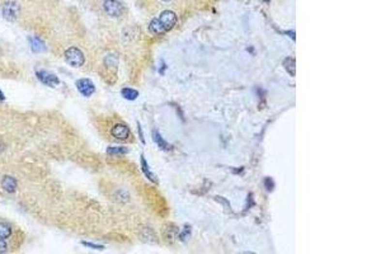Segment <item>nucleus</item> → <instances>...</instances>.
<instances>
[{
  "label": "nucleus",
  "mask_w": 381,
  "mask_h": 254,
  "mask_svg": "<svg viewBox=\"0 0 381 254\" xmlns=\"http://www.w3.org/2000/svg\"><path fill=\"white\" fill-rule=\"evenodd\" d=\"M75 87L78 89V91L81 95L84 97H91L94 94L95 91V85L94 83L88 78H81L75 81Z\"/></svg>",
  "instance_id": "nucleus-6"
},
{
  "label": "nucleus",
  "mask_w": 381,
  "mask_h": 254,
  "mask_svg": "<svg viewBox=\"0 0 381 254\" xmlns=\"http://www.w3.org/2000/svg\"><path fill=\"white\" fill-rule=\"evenodd\" d=\"M4 101H5V95L3 94V91L0 89V102H4Z\"/></svg>",
  "instance_id": "nucleus-16"
},
{
  "label": "nucleus",
  "mask_w": 381,
  "mask_h": 254,
  "mask_svg": "<svg viewBox=\"0 0 381 254\" xmlns=\"http://www.w3.org/2000/svg\"><path fill=\"white\" fill-rule=\"evenodd\" d=\"M64 59L66 64H69L73 68H81L85 64V56L80 48L71 46L64 52Z\"/></svg>",
  "instance_id": "nucleus-2"
},
{
  "label": "nucleus",
  "mask_w": 381,
  "mask_h": 254,
  "mask_svg": "<svg viewBox=\"0 0 381 254\" xmlns=\"http://www.w3.org/2000/svg\"><path fill=\"white\" fill-rule=\"evenodd\" d=\"M121 95L126 99V101L132 102L135 101V99L138 97V91L136 90V89H132V88H123L121 90Z\"/></svg>",
  "instance_id": "nucleus-11"
},
{
  "label": "nucleus",
  "mask_w": 381,
  "mask_h": 254,
  "mask_svg": "<svg viewBox=\"0 0 381 254\" xmlns=\"http://www.w3.org/2000/svg\"><path fill=\"white\" fill-rule=\"evenodd\" d=\"M284 66L290 73V75H295V60L292 58H287L284 61Z\"/></svg>",
  "instance_id": "nucleus-13"
},
{
  "label": "nucleus",
  "mask_w": 381,
  "mask_h": 254,
  "mask_svg": "<svg viewBox=\"0 0 381 254\" xmlns=\"http://www.w3.org/2000/svg\"><path fill=\"white\" fill-rule=\"evenodd\" d=\"M177 14L170 9L163 10L162 13L159 14V17L154 18L149 24V30L155 34L166 33L168 30H173V27L177 24Z\"/></svg>",
  "instance_id": "nucleus-1"
},
{
  "label": "nucleus",
  "mask_w": 381,
  "mask_h": 254,
  "mask_svg": "<svg viewBox=\"0 0 381 254\" xmlns=\"http://www.w3.org/2000/svg\"><path fill=\"white\" fill-rule=\"evenodd\" d=\"M108 154H113V155H121V154H126L128 152L127 148H122V146H112L107 149Z\"/></svg>",
  "instance_id": "nucleus-12"
},
{
  "label": "nucleus",
  "mask_w": 381,
  "mask_h": 254,
  "mask_svg": "<svg viewBox=\"0 0 381 254\" xmlns=\"http://www.w3.org/2000/svg\"><path fill=\"white\" fill-rule=\"evenodd\" d=\"M160 1H163V3H169V1H172V0H160Z\"/></svg>",
  "instance_id": "nucleus-17"
},
{
  "label": "nucleus",
  "mask_w": 381,
  "mask_h": 254,
  "mask_svg": "<svg viewBox=\"0 0 381 254\" xmlns=\"http://www.w3.org/2000/svg\"><path fill=\"white\" fill-rule=\"evenodd\" d=\"M266 182H267V183H266V186L268 187V190H270V191L272 190V187H274V184H271V183H272V180H271L270 178H267Z\"/></svg>",
  "instance_id": "nucleus-15"
},
{
  "label": "nucleus",
  "mask_w": 381,
  "mask_h": 254,
  "mask_svg": "<svg viewBox=\"0 0 381 254\" xmlns=\"http://www.w3.org/2000/svg\"><path fill=\"white\" fill-rule=\"evenodd\" d=\"M152 137H154V141L156 142V145L160 148V149L166 150V151H169V150H172V146L169 145L168 142L166 141V140L163 139L162 136H160V134H159V131H154L152 132Z\"/></svg>",
  "instance_id": "nucleus-9"
},
{
  "label": "nucleus",
  "mask_w": 381,
  "mask_h": 254,
  "mask_svg": "<svg viewBox=\"0 0 381 254\" xmlns=\"http://www.w3.org/2000/svg\"><path fill=\"white\" fill-rule=\"evenodd\" d=\"M19 231L13 229V225L8 221H0V239L9 240L10 243L15 241V238L19 237Z\"/></svg>",
  "instance_id": "nucleus-5"
},
{
  "label": "nucleus",
  "mask_w": 381,
  "mask_h": 254,
  "mask_svg": "<svg viewBox=\"0 0 381 254\" xmlns=\"http://www.w3.org/2000/svg\"><path fill=\"white\" fill-rule=\"evenodd\" d=\"M30 47H32V50H33L34 52H40V51L44 48V45H42V42H41L40 40H37V38H32V40H30Z\"/></svg>",
  "instance_id": "nucleus-14"
},
{
  "label": "nucleus",
  "mask_w": 381,
  "mask_h": 254,
  "mask_svg": "<svg viewBox=\"0 0 381 254\" xmlns=\"http://www.w3.org/2000/svg\"><path fill=\"white\" fill-rule=\"evenodd\" d=\"M0 51H1V48H0Z\"/></svg>",
  "instance_id": "nucleus-18"
},
{
  "label": "nucleus",
  "mask_w": 381,
  "mask_h": 254,
  "mask_svg": "<svg viewBox=\"0 0 381 254\" xmlns=\"http://www.w3.org/2000/svg\"><path fill=\"white\" fill-rule=\"evenodd\" d=\"M103 10H105L108 17L111 18L122 17L126 12L123 4L120 3L118 0H105L103 1Z\"/></svg>",
  "instance_id": "nucleus-3"
},
{
  "label": "nucleus",
  "mask_w": 381,
  "mask_h": 254,
  "mask_svg": "<svg viewBox=\"0 0 381 254\" xmlns=\"http://www.w3.org/2000/svg\"><path fill=\"white\" fill-rule=\"evenodd\" d=\"M111 135L120 141H126L131 135V130L125 123H116L111 130Z\"/></svg>",
  "instance_id": "nucleus-7"
},
{
  "label": "nucleus",
  "mask_w": 381,
  "mask_h": 254,
  "mask_svg": "<svg viewBox=\"0 0 381 254\" xmlns=\"http://www.w3.org/2000/svg\"><path fill=\"white\" fill-rule=\"evenodd\" d=\"M18 183L12 176H5L1 179V188L8 193H14L17 190Z\"/></svg>",
  "instance_id": "nucleus-8"
},
{
  "label": "nucleus",
  "mask_w": 381,
  "mask_h": 254,
  "mask_svg": "<svg viewBox=\"0 0 381 254\" xmlns=\"http://www.w3.org/2000/svg\"><path fill=\"white\" fill-rule=\"evenodd\" d=\"M141 169H142V173L145 174V177L148 178L149 180H152V182H154V183H158L156 177L154 176V173L150 170V168H149V165H148V162H146V159L144 158V156H141Z\"/></svg>",
  "instance_id": "nucleus-10"
},
{
  "label": "nucleus",
  "mask_w": 381,
  "mask_h": 254,
  "mask_svg": "<svg viewBox=\"0 0 381 254\" xmlns=\"http://www.w3.org/2000/svg\"><path fill=\"white\" fill-rule=\"evenodd\" d=\"M36 78H37L42 84L47 85V87H52V88L58 87V85L60 84V79L58 78V75H55L54 73H50V71L47 70H44V69L36 71Z\"/></svg>",
  "instance_id": "nucleus-4"
}]
</instances>
